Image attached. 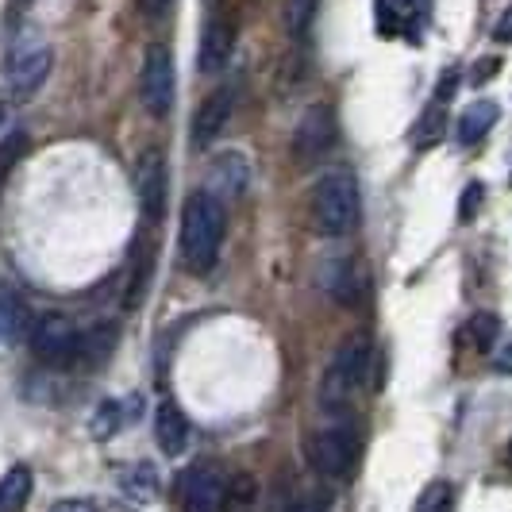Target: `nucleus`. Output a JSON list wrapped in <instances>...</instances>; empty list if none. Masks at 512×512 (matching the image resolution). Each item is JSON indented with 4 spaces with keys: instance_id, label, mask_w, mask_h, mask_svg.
<instances>
[{
    "instance_id": "36",
    "label": "nucleus",
    "mask_w": 512,
    "mask_h": 512,
    "mask_svg": "<svg viewBox=\"0 0 512 512\" xmlns=\"http://www.w3.org/2000/svg\"><path fill=\"white\" fill-rule=\"evenodd\" d=\"M0 335H4V332H0Z\"/></svg>"
},
{
    "instance_id": "32",
    "label": "nucleus",
    "mask_w": 512,
    "mask_h": 512,
    "mask_svg": "<svg viewBox=\"0 0 512 512\" xmlns=\"http://www.w3.org/2000/svg\"><path fill=\"white\" fill-rule=\"evenodd\" d=\"M493 39H497V43H512V8H505V16L497 20V27H493Z\"/></svg>"
},
{
    "instance_id": "13",
    "label": "nucleus",
    "mask_w": 512,
    "mask_h": 512,
    "mask_svg": "<svg viewBox=\"0 0 512 512\" xmlns=\"http://www.w3.org/2000/svg\"><path fill=\"white\" fill-rule=\"evenodd\" d=\"M154 439H158L162 455H170V459L185 455V447H189V420H185V412L174 401H162L154 409Z\"/></svg>"
},
{
    "instance_id": "14",
    "label": "nucleus",
    "mask_w": 512,
    "mask_h": 512,
    "mask_svg": "<svg viewBox=\"0 0 512 512\" xmlns=\"http://www.w3.org/2000/svg\"><path fill=\"white\" fill-rule=\"evenodd\" d=\"M231 43H235V31L224 20H208L205 35H201V51H197V66L201 74H216L224 70L231 58Z\"/></svg>"
},
{
    "instance_id": "35",
    "label": "nucleus",
    "mask_w": 512,
    "mask_h": 512,
    "mask_svg": "<svg viewBox=\"0 0 512 512\" xmlns=\"http://www.w3.org/2000/svg\"><path fill=\"white\" fill-rule=\"evenodd\" d=\"M509 185H512V178H509Z\"/></svg>"
},
{
    "instance_id": "26",
    "label": "nucleus",
    "mask_w": 512,
    "mask_h": 512,
    "mask_svg": "<svg viewBox=\"0 0 512 512\" xmlns=\"http://www.w3.org/2000/svg\"><path fill=\"white\" fill-rule=\"evenodd\" d=\"M401 8L393 4V0H374V24L382 35H397L401 31V16H397Z\"/></svg>"
},
{
    "instance_id": "24",
    "label": "nucleus",
    "mask_w": 512,
    "mask_h": 512,
    "mask_svg": "<svg viewBox=\"0 0 512 512\" xmlns=\"http://www.w3.org/2000/svg\"><path fill=\"white\" fill-rule=\"evenodd\" d=\"M120 424H124V405L120 401H101L93 424H89V432H93V439H108Z\"/></svg>"
},
{
    "instance_id": "20",
    "label": "nucleus",
    "mask_w": 512,
    "mask_h": 512,
    "mask_svg": "<svg viewBox=\"0 0 512 512\" xmlns=\"http://www.w3.org/2000/svg\"><path fill=\"white\" fill-rule=\"evenodd\" d=\"M443 128H447V108L443 104H428L424 116L412 128V147L416 151H432L439 139H443Z\"/></svg>"
},
{
    "instance_id": "19",
    "label": "nucleus",
    "mask_w": 512,
    "mask_h": 512,
    "mask_svg": "<svg viewBox=\"0 0 512 512\" xmlns=\"http://www.w3.org/2000/svg\"><path fill=\"white\" fill-rule=\"evenodd\" d=\"M116 347V324H97L93 332L81 335V347H77V362H89V366H101Z\"/></svg>"
},
{
    "instance_id": "11",
    "label": "nucleus",
    "mask_w": 512,
    "mask_h": 512,
    "mask_svg": "<svg viewBox=\"0 0 512 512\" xmlns=\"http://www.w3.org/2000/svg\"><path fill=\"white\" fill-rule=\"evenodd\" d=\"M247 181H251V162L239 151L216 154L212 166H208V197H216L220 205L224 201H239L247 193Z\"/></svg>"
},
{
    "instance_id": "10",
    "label": "nucleus",
    "mask_w": 512,
    "mask_h": 512,
    "mask_svg": "<svg viewBox=\"0 0 512 512\" xmlns=\"http://www.w3.org/2000/svg\"><path fill=\"white\" fill-rule=\"evenodd\" d=\"M166 158L162 151H147L135 166V193H139V208L147 220H162L166 212Z\"/></svg>"
},
{
    "instance_id": "17",
    "label": "nucleus",
    "mask_w": 512,
    "mask_h": 512,
    "mask_svg": "<svg viewBox=\"0 0 512 512\" xmlns=\"http://www.w3.org/2000/svg\"><path fill=\"white\" fill-rule=\"evenodd\" d=\"M31 489H35V474L31 466L16 462L4 478H0V512H20L31 501Z\"/></svg>"
},
{
    "instance_id": "25",
    "label": "nucleus",
    "mask_w": 512,
    "mask_h": 512,
    "mask_svg": "<svg viewBox=\"0 0 512 512\" xmlns=\"http://www.w3.org/2000/svg\"><path fill=\"white\" fill-rule=\"evenodd\" d=\"M451 486L447 482H432V486H424V493L416 497V509L412 512H451Z\"/></svg>"
},
{
    "instance_id": "16",
    "label": "nucleus",
    "mask_w": 512,
    "mask_h": 512,
    "mask_svg": "<svg viewBox=\"0 0 512 512\" xmlns=\"http://www.w3.org/2000/svg\"><path fill=\"white\" fill-rule=\"evenodd\" d=\"M320 282L332 293V301H339V305H359V274H355V266L347 258H332L324 266Z\"/></svg>"
},
{
    "instance_id": "5",
    "label": "nucleus",
    "mask_w": 512,
    "mask_h": 512,
    "mask_svg": "<svg viewBox=\"0 0 512 512\" xmlns=\"http://www.w3.org/2000/svg\"><path fill=\"white\" fill-rule=\"evenodd\" d=\"M139 97L151 116H170L174 97H178V74H174V54L166 43H154L143 54V74H139Z\"/></svg>"
},
{
    "instance_id": "3",
    "label": "nucleus",
    "mask_w": 512,
    "mask_h": 512,
    "mask_svg": "<svg viewBox=\"0 0 512 512\" xmlns=\"http://www.w3.org/2000/svg\"><path fill=\"white\" fill-rule=\"evenodd\" d=\"M312 224L320 235L339 239L359 224V181L351 170H332L312 189Z\"/></svg>"
},
{
    "instance_id": "4",
    "label": "nucleus",
    "mask_w": 512,
    "mask_h": 512,
    "mask_svg": "<svg viewBox=\"0 0 512 512\" xmlns=\"http://www.w3.org/2000/svg\"><path fill=\"white\" fill-rule=\"evenodd\" d=\"M51 62V43L39 31L16 35V43L8 51V97H12V104L31 101L43 89V81L51 77Z\"/></svg>"
},
{
    "instance_id": "34",
    "label": "nucleus",
    "mask_w": 512,
    "mask_h": 512,
    "mask_svg": "<svg viewBox=\"0 0 512 512\" xmlns=\"http://www.w3.org/2000/svg\"><path fill=\"white\" fill-rule=\"evenodd\" d=\"M509 459H512V439H509Z\"/></svg>"
},
{
    "instance_id": "2",
    "label": "nucleus",
    "mask_w": 512,
    "mask_h": 512,
    "mask_svg": "<svg viewBox=\"0 0 512 512\" xmlns=\"http://www.w3.org/2000/svg\"><path fill=\"white\" fill-rule=\"evenodd\" d=\"M374 359V347H370V335L351 332L339 347H335L332 362L324 370V382H320V409L324 412H343L351 405L355 389L366 382V370Z\"/></svg>"
},
{
    "instance_id": "23",
    "label": "nucleus",
    "mask_w": 512,
    "mask_h": 512,
    "mask_svg": "<svg viewBox=\"0 0 512 512\" xmlns=\"http://www.w3.org/2000/svg\"><path fill=\"white\" fill-rule=\"evenodd\" d=\"M316 8L320 0H285V27L293 39H305L312 20H316Z\"/></svg>"
},
{
    "instance_id": "28",
    "label": "nucleus",
    "mask_w": 512,
    "mask_h": 512,
    "mask_svg": "<svg viewBox=\"0 0 512 512\" xmlns=\"http://www.w3.org/2000/svg\"><path fill=\"white\" fill-rule=\"evenodd\" d=\"M482 181H466V189H462V197H459V220L462 224H470L474 216H478V208H482Z\"/></svg>"
},
{
    "instance_id": "9",
    "label": "nucleus",
    "mask_w": 512,
    "mask_h": 512,
    "mask_svg": "<svg viewBox=\"0 0 512 512\" xmlns=\"http://www.w3.org/2000/svg\"><path fill=\"white\" fill-rule=\"evenodd\" d=\"M228 501V482L212 462H197L181 478V509L185 512H220Z\"/></svg>"
},
{
    "instance_id": "27",
    "label": "nucleus",
    "mask_w": 512,
    "mask_h": 512,
    "mask_svg": "<svg viewBox=\"0 0 512 512\" xmlns=\"http://www.w3.org/2000/svg\"><path fill=\"white\" fill-rule=\"evenodd\" d=\"M255 497H258V486H255V478H251V474H239V478H231V482H228V501H231V505L247 509Z\"/></svg>"
},
{
    "instance_id": "12",
    "label": "nucleus",
    "mask_w": 512,
    "mask_h": 512,
    "mask_svg": "<svg viewBox=\"0 0 512 512\" xmlns=\"http://www.w3.org/2000/svg\"><path fill=\"white\" fill-rule=\"evenodd\" d=\"M231 112H235V89H216V93H208L205 104L197 108V116H193V147L197 151H205L212 147L224 131H228V120Z\"/></svg>"
},
{
    "instance_id": "29",
    "label": "nucleus",
    "mask_w": 512,
    "mask_h": 512,
    "mask_svg": "<svg viewBox=\"0 0 512 512\" xmlns=\"http://www.w3.org/2000/svg\"><path fill=\"white\" fill-rule=\"evenodd\" d=\"M455 89H459V70H447V74L439 77L436 93H432V104H451V97H455Z\"/></svg>"
},
{
    "instance_id": "21",
    "label": "nucleus",
    "mask_w": 512,
    "mask_h": 512,
    "mask_svg": "<svg viewBox=\"0 0 512 512\" xmlns=\"http://www.w3.org/2000/svg\"><path fill=\"white\" fill-rule=\"evenodd\" d=\"M120 489L131 493L135 501H151L158 493V474H154L151 462H135L128 470H120Z\"/></svg>"
},
{
    "instance_id": "1",
    "label": "nucleus",
    "mask_w": 512,
    "mask_h": 512,
    "mask_svg": "<svg viewBox=\"0 0 512 512\" xmlns=\"http://www.w3.org/2000/svg\"><path fill=\"white\" fill-rule=\"evenodd\" d=\"M224 228H228V212L216 197H208L205 189L193 193L185 201V212H181V266L189 274H208L220 258V247H224Z\"/></svg>"
},
{
    "instance_id": "33",
    "label": "nucleus",
    "mask_w": 512,
    "mask_h": 512,
    "mask_svg": "<svg viewBox=\"0 0 512 512\" xmlns=\"http://www.w3.org/2000/svg\"><path fill=\"white\" fill-rule=\"evenodd\" d=\"M285 512H324V509H320L316 501H297V505H289Z\"/></svg>"
},
{
    "instance_id": "30",
    "label": "nucleus",
    "mask_w": 512,
    "mask_h": 512,
    "mask_svg": "<svg viewBox=\"0 0 512 512\" xmlns=\"http://www.w3.org/2000/svg\"><path fill=\"white\" fill-rule=\"evenodd\" d=\"M497 70H501V62H497V58H482V62L474 66V77H470V81H474V85H486V81L497 77Z\"/></svg>"
},
{
    "instance_id": "18",
    "label": "nucleus",
    "mask_w": 512,
    "mask_h": 512,
    "mask_svg": "<svg viewBox=\"0 0 512 512\" xmlns=\"http://www.w3.org/2000/svg\"><path fill=\"white\" fill-rule=\"evenodd\" d=\"M0 332H31V308H27V301L12 285L4 282H0Z\"/></svg>"
},
{
    "instance_id": "22",
    "label": "nucleus",
    "mask_w": 512,
    "mask_h": 512,
    "mask_svg": "<svg viewBox=\"0 0 512 512\" xmlns=\"http://www.w3.org/2000/svg\"><path fill=\"white\" fill-rule=\"evenodd\" d=\"M466 335H470V343H474V351H493L497 347V339H501V320L493 316V312H474L470 316V324H466Z\"/></svg>"
},
{
    "instance_id": "31",
    "label": "nucleus",
    "mask_w": 512,
    "mask_h": 512,
    "mask_svg": "<svg viewBox=\"0 0 512 512\" xmlns=\"http://www.w3.org/2000/svg\"><path fill=\"white\" fill-rule=\"evenodd\" d=\"M51 512H101L93 501H85V497H66V501H54Z\"/></svg>"
},
{
    "instance_id": "8",
    "label": "nucleus",
    "mask_w": 512,
    "mask_h": 512,
    "mask_svg": "<svg viewBox=\"0 0 512 512\" xmlns=\"http://www.w3.org/2000/svg\"><path fill=\"white\" fill-rule=\"evenodd\" d=\"M332 147H335V112L328 104L305 108V116H301L297 128H293V154H297V162H301V166L320 162Z\"/></svg>"
},
{
    "instance_id": "6",
    "label": "nucleus",
    "mask_w": 512,
    "mask_h": 512,
    "mask_svg": "<svg viewBox=\"0 0 512 512\" xmlns=\"http://www.w3.org/2000/svg\"><path fill=\"white\" fill-rule=\"evenodd\" d=\"M31 351H35V359L47 362V366H74L77 362V347H81V332L74 328V320L70 316H39L35 324H31Z\"/></svg>"
},
{
    "instance_id": "7",
    "label": "nucleus",
    "mask_w": 512,
    "mask_h": 512,
    "mask_svg": "<svg viewBox=\"0 0 512 512\" xmlns=\"http://www.w3.org/2000/svg\"><path fill=\"white\" fill-rule=\"evenodd\" d=\"M355 451H359V439L351 432V424H332L324 432H316L312 443H308V462L320 478H343L355 462Z\"/></svg>"
},
{
    "instance_id": "15",
    "label": "nucleus",
    "mask_w": 512,
    "mask_h": 512,
    "mask_svg": "<svg viewBox=\"0 0 512 512\" xmlns=\"http://www.w3.org/2000/svg\"><path fill=\"white\" fill-rule=\"evenodd\" d=\"M497 116H501V108L497 101H474L466 112L459 116V143L462 147H474V143H482L493 124H497Z\"/></svg>"
}]
</instances>
